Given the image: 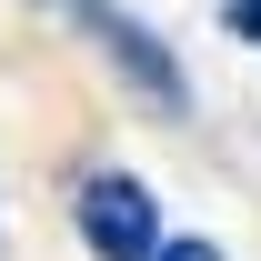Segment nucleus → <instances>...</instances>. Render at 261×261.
I'll use <instances>...</instances> for the list:
<instances>
[{"label": "nucleus", "instance_id": "1", "mask_svg": "<svg viewBox=\"0 0 261 261\" xmlns=\"http://www.w3.org/2000/svg\"><path fill=\"white\" fill-rule=\"evenodd\" d=\"M70 211H81V241L100 261H151L161 251V201H151V181H130V171H91Z\"/></svg>", "mask_w": 261, "mask_h": 261}, {"label": "nucleus", "instance_id": "2", "mask_svg": "<svg viewBox=\"0 0 261 261\" xmlns=\"http://www.w3.org/2000/svg\"><path fill=\"white\" fill-rule=\"evenodd\" d=\"M81 20H91V40L111 50V70H130V91L151 100V111H181V61H171L141 20H121L111 0H81Z\"/></svg>", "mask_w": 261, "mask_h": 261}, {"label": "nucleus", "instance_id": "3", "mask_svg": "<svg viewBox=\"0 0 261 261\" xmlns=\"http://www.w3.org/2000/svg\"><path fill=\"white\" fill-rule=\"evenodd\" d=\"M151 261H221V251H211V241H161Z\"/></svg>", "mask_w": 261, "mask_h": 261}, {"label": "nucleus", "instance_id": "4", "mask_svg": "<svg viewBox=\"0 0 261 261\" xmlns=\"http://www.w3.org/2000/svg\"><path fill=\"white\" fill-rule=\"evenodd\" d=\"M231 31H241V40H261V0H231Z\"/></svg>", "mask_w": 261, "mask_h": 261}]
</instances>
